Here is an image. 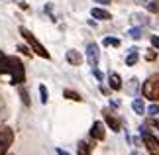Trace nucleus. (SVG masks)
Masks as SVG:
<instances>
[{"mask_svg": "<svg viewBox=\"0 0 159 155\" xmlns=\"http://www.w3.org/2000/svg\"><path fill=\"white\" fill-rule=\"evenodd\" d=\"M90 138L96 139V141H102L106 138V130H104V124L102 122H94L93 128H90Z\"/></svg>", "mask_w": 159, "mask_h": 155, "instance_id": "nucleus-8", "label": "nucleus"}, {"mask_svg": "<svg viewBox=\"0 0 159 155\" xmlns=\"http://www.w3.org/2000/svg\"><path fill=\"white\" fill-rule=\"evenodd\" d=\"M6 116H8V106H6V100L0 96V124L6 120Z\"/></svg>", "mask_w": 159, "mask_h": 155, "instance_id": "nucleus-19", "label": "nucleus"}, {"mask_svg": "<svg viewBox=\"0 0 159 155\" xmlns=\"http://www.w3.org/2000/svg\"><path fill=\"white\" fill-rule=\"evenodd\" d=\"M98 59H100L98 45H96V43H89V45H87V61H89V65L93 67V69L98 65Z\"/></svg>", "mask_w": 159, "mask_h": 155, "instance_id": "nucleus-7", "label": "nucleus"}, {"mask_svg": "<svg viewBox=\"0 0 159 155\" xmlns=\"http://www.w3.org/2000/svg\"><path fill=\"white\" fill-rule=\"evenodd\" d=\"M16 49H20V51H22L24 55H28V57H32V51H30V47H28V45H18Z\"/></svg>", "mask_w": 159, "mask_h": 155, "instance_id": "nucleus-24", "label": "nucleus"}, {"mask_svg": "<svg viewBox=\"0 0 159 155\" xmlns=\"http://www.w3.org/2000/svg\"><path fill=\"white\" fill-rule=\"evenodd\" d=\"M151 124H155V126L159 128V118H157V120H153V122H151Z\"/></svg>", "mask_w": 159, "mask_h": 155, "instance_id": "nucleus-31", "label": "nucleus"}, {"mask_svg": "<svg viewBox=\"0 0 159 155\" xmlns=\"http://www.w3.org/2000/svg\"><path fill=\"white\" fill-rule=\"evenodd\" d=\"M155 59V51L153 49H148V51H145V61H153Z\"/></svg>", "mask_w": 159, "mask_h": 155, "instance_id": "nucleus-25", "label": "nucleus"}, {"mask_svg": "<svg viewBox=\"0 0 159 155\" xmlns=\"http://www.w3.org/2000/svg\"><path fill=\"white\" fill-rule=\"evenodd\" d=\"M149 41H151V45H153L155 49H159V35H151Z\"/></svg>", "mask_w": 159, "mask_h": 155, "instance_id": "nucleus-26", "label": "nucleus"}, {"mask_svg": "<svg viewBox=\"0 0 159 155\" xmlns=\"http://www.w3.org/2000/svg\"><path fill=\"white\" fill-rule=\"evenodd\" d=\"M77 153L79 155H90V145L87 141H79L77 144Z\"/></svg>", "mask_w": 159, "mask_h": 155, "instance_id": "nucleus-17", "label": "nucleus"}, {"mask_svg": "<svg viewBox=\"0 0 159 155\" xmlns=\"http://www.w3.org/2000/svg\"><path fill=\"white\" fill-rule=\"evenodd\" d=\"M130 20H132L134 26H139V28H142V26H148V24H149V20H148L145 16H142V14H134Z\"/></svg>", "mask_w": 159, "mask_h": 155, "instance_id": "nucleus-14", "label": "nucleus"}, {"mask_svg": "<svg viewBox=\"0 0 159 155\" xmlns=\"http://www.w3.org/2000/svg\"><path fill=\"white\" fill-rule=\"evenodd\" d=\"M132 155H142V153H139V151H132Z\"/></svg>", "mask_w": 159, "mask_h": 155, "instance_id": "nucleus-32", "label": "nucleus"}, {"mask_svg": "<svg viewBox=\"0 0 159 155\" xmlns=\"http://www.w3.org/2000/svg\"><path fill=\"white\" fill-rule=\"evenodd\" d=\"M145 112H149V116H159V104H151L149 110H145Z\"/></svg>", "mask_w": 159, "mask_h": 155, "instance_id": "nucleus-23", "label": "nucleus"}, {"mask_svg": "<svg viewBox=\"0 0 159 155\" xmlns=\"http://www.w3.org/2000/svg\"><path fill=\"white\" fill-rule=\"evenodd\" d=\"M63 96L65 98H69V100H75V102H83V96L79 94V92H75V90H63Z\"/></svg>", "mask_w": 159, "mask_h": 155, "instance_id": "nucleus-16", "label": "nucleus"}, {"mask_svg": "<svg viewBox=\"0 0 159 155\" xmlns=\"http://www.w3.org/2000/svg\"><path fill=\"white\" fill-rule=\"evenodd\" d=\"M93 2H98V4H102V6H108L112 0H93Z\"/></svg>", "mask_w": 159, "mask_h": 155, "instance_id": "nucleus-29", "label": "nucleus"}, {"mask_svg": "<svg viewBox=\"0 0 159 155\" xmlns=\"http://www.w3.org/2000/svg\"><path fill=\"white\" fill-rule=\"evenodd\" d=\"M108 86H110V90H120L122 89V77L118 73H110L108 75Z\"/></svg>", "mask_w": 159, "mask_h": 155, "instance_id": "nucleus-11", "label": "nucleus"}, {"mask_svg": "<svg viewBox=\"0 0 159 155\" xmlns=\"http://www.w3.org/2000/svg\"><path fill=\"white\" fill-rule=\"evenodd\" d=\"M57 155H69L67 151H63V149H57Z\"/></svg>", "mask_w": 159, "mask_h": 155, "instance_id": "nucleus-30", "label": "nucleus"}, {"mask_svg": "<svg viewBox=\"0 0 159 155\" xmlns=\"http://www.w3.org/2000/svg\"><path fill=\"white\" fill-rule=\"evenodd\" d=\"M12 141H14V130H12L10 126L0 124V155H6V153H8Z\"/></svg>", "mask_w": 159, "mask_h": 155, "instance_id": "nucleus-4", "label": "nucleus"}, {"mask_svg": "<svg viewBox=\"0 0 159 155\" xmlns=\"http://www.w3.org/2000/svg\"><path fill=\"white\" fill-rule=\"evenodd\" d=\"M138 59H139L138 47H132V49H130V53H128V57H126V65H128V67H134V65L138 63Z\"/></svg>", "mask_w": 159, "mask_h": 155, "instance_id": "nucleus-13", "label": "nucleus"}, {"mask_svg": "<svg viewBox=\"0 0 159 155\" xmlns=\"http://www.w3.org/2000/svg\"><path fill=\"white\" fill-rule=\"evenodd\" d=\"M120 39L118 38H104L102 39V45H106V47H120Z\"/></svg>", "mask_w": 159, "mask_h": 155, "instance_id": "nucleus-20", "label": "nucleus"}, {"mask_svg": "<svg viewBox=\"0 0 159 155\" xmlns=\"http://www.w3.org/2000/svg\"><path fill=\"white\" fill-rule=\"evenodd\" d=\"M102 116H104L106 126L112 130V132H120V130H122V122H120V118L116 116L110 108H104V110H102Z\"/></svg>", "mask_w": 159, "mask_h": 155, "instance_id": "nucleus-6", "label": "nucleus"}, {"mask_svg": "<svg viewBox=\"0 0 159 155\" xmlns=\"http://www.w3.org/2000/svg\"><path fill=\"white\" fill-rule=\"evenodd\" d=\"M139 134H142L143 145H145V149L149 151V155H159V139L155 138L153 134H149L145 126H142V128H139Z\"/></svg>", "mask_w": 159, "mask_h": 155, "instance_id": "nucleus-5", "label": "nucleus"}, {"mask_svg": "<svg viewBox=\"0 0 159 155\" xmlns=\"http://www.w3.org/2000/svg\"><path fill=\"white\" fill-rule=\"evenodd\" d=\"M128 34H130V38H132V39H142V38H143V30L139 28V26L130 28V32H128Z\"/></svg>", "mask_w": 159, "mask_h": 155, "instance_id": "nucleus-18", "label": "nucleus"}, {"mask_svg": "<svg viewBox=\"0 0 159 155\" xmlns=\"http://www.w3.org/2000/svg\"><path fill=\"white\" fill-rule=\"evenodd\" d=\"M20 35L24 39H26V43L30 47H32V51L35 53V55H39L41 59H51V55H49V51H47V49L41 45V43L38 41V38H35V35L30 32L28 28H24V26H20Z\"/></svg>", "mask_w": 159, "mask_h": 155, "instance_id": "nucleus-2", "label": "nucleus"}, {"mask_svg": "<svg viewBox=\"0 0 159 155\" xmlns=\"http://www.w3.org/2000/svg\"><path fill=\"white\" fill-rule=\"evenodd\" d=\"M20 96H22V102L26 104V106H30V96H28V90L24 89L22 84H20Z\"/></svg>", "mask_w": 159, "mask_h": 155, "instance_id": "nucleus-22", "label": "nucleus"}, {"mask_svg": "<svg viewBox=\"0 0 159 155\" xmlns=\"http://www.w3.org/2000/svg\"><path fill=\"white\" fill-rule=\"evenodd\" d=\"M138 6H142L149 14H159V0H134Z\"/></svg>", "mask_w": 159, "mask_h": 155, "instance_id": "nucleus-9", "label": "nucleus"}, {"mask_svg": "<svg viewBox=\"0 0 159 155\" xmlns=\"http://www.w3.org/2000/svg\"><path fill=\"white\" fill-rule=\"evenodd\" d=\"M142 94L148 100H159V73H153L148 77V80L142 86Z\"/></svg>", "mask_w": 159, "mask_h": 155, "instance_id": "nucleus-3", "label": "nucleus"}, {"mask_svg": "<svg viewBox=\"0 0 159 155\" xmlns=\"http://www.w3.org/2000/svg\"><path fill=\"white\" fill-rule=\"evenodd\" d=\"M132 108H134V112H136V114H139V116H142V114H145V104H143V100H142V98H136V100L132 102Z\"/></svg>", "mask_w": 159, "mask_h": 155, "instance_id": "nucleus-15", "label": "nucleus"}, {"mask_svg": "<svg viewBox=\"0 0 159 155\" xmlns=\"http://www.w3.org/2000/svg\"><path fill=\"white\" fill-rule=\"evenodd\" d=\"M136 89H138V80L136 79H130V90L136 92Z\"/></svg>", "mask_w": 159, "mask_h": 155, "instance_id": "nucleus-28", "label": "nucleus"}, {"mask_svg": "<svg viewBox=\"0 0 159 155\" xmlns=\"http://www.w3.org/2000/svg\"><path fill=\"white\" fill-rule=\"evenodd\" d=\"M90 16L96 18V20H102V22H108V20H112V14L106 10H102V8H93L90 10Z\"/></svg>", "mask_w": 159, "mask_h": 155, "instance_id": "nucleus-12", "label": "nucleus"}, {"mask_svg": "<svg viewBox=\"0 0 159 155\" xmlns=\"http://www.w3.org/2000/svg\"><path fill=\"white\" fill-rule=\"evenodd\" d=\"M39 98H41V104H47V100H49V92H47L45 84H39Z\"/></svg>", "mask_w": 159, "mask_h": 155, "instance_id": "nucleus-21", "label": "nucleus"}, {"mask_svg": "<svg viewBox=\"0 0 159 155\" xmlns=\"http://www.w3.org/2000/svg\"><path fill=\"white\" fill-rule=\"evenodd\" d=\"M93 75H94L96 79H98V80H104V75H102V73H100L98 69H96V67H94V69H93Z\"/></svg>", "mask_w": 159, "mask_h": 155, "instance_id": "nucleus-27", "label": "nucleus"}, {"mask_svg": "<svg viewBox=\"0 0 159 155\" xmlns=\"http://www.w3.org/2000/svg\"><path fill=\"white\" fill-rule=\"evenodd\" d=\"M65 59H67V63L73 65V67H79L83 63V55L77 51V49H69V51L65 53Z\"/></svg>", "mask_w": 159, "mask_h": 155, "instance_id": "nucleus-10", "label": "nucleus"}, {"mask_svg": "<svg viewBox=\"0 0 159 155\" xmlns=\"http://www.w3.org/2000/svg\"><path fill=\"white\" fill-rule=\"evenodd\" d=\"M0 75H10L12 84H24L26 80V69H24L22 61L14 57V55H6L4 51H0Z\"/></svg>", "mask_w": 159, "mask_h": 155, "instance_id": "nucleus-1", "label": "nucleus"}]
</instances>
